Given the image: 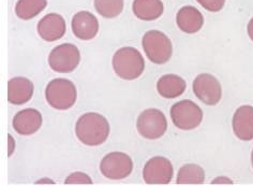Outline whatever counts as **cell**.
I'll list each match as a JSON object with an SVG mask.
<instances>
[{
    "label": "cell",
    "instance_id": "18",
    "mask_svg": "<svg viewBox=\"0 0 253 186\" xmlns=\"http://www.w3.org/2000/svg\"><path fill=\"white\" fill-rule=\"evenodd\" d=\"M132 10L142 21H155L162 15L164 5L161 0H134Z\"/></svg>",
    "mask_w": 253,
    "mask_h": 186
},
{
    "label": "cell",
    "instance_id": "26",
    "mask_svg": "<svg viewBox=\"0 0 253 186\" xmlns=\"http://www.w3.org/2000/svg\"><path fill=\"white\" fill-rule=\"evenodd\" d=\"M247 29H248V35L250 37V39L253 41V17L250 20L249 24H248V27H247Z\"/></svg>",
    "mask_w": 253,
    "mask_h": 186
},
{
    "label": "cell",
    "instance_id": "20",
    "mask_svg": "<svg viewBox=\"0 0 253 186\" xmlns=\"http://www.w3.org/2000/svg\"><path fill=\"white\" fill-rule=\"evenodd\" d=\"M205 181V172L201 166L188 164L182 166L177 175L176 183L182 184H203Z\"/></svg>",
    "mask_w": 253,
    "mask_h": 186
},
{
    "label": "cell",
    "instance_id": "9",
    "mask_svg": "<svg viewBox=\"0 0 253 186\" xmlns=\"http://www.w3.org/2000/svg\"><path fill=\"white\" fill-rule=\"evenodd\" d=\"M174 168L166 157L155 156L150 158L143 169V179L146 184L163 185L172 181Z\"/></svg>",
    "mask_w": 253,
    "mask_h": 186
},
{
    "label": "cell",
    "instance_id": "3",
    "mask_svg": "<svg viewBox=\"0 0 253 186\" xmlns=\"http://www.w3.org/2000/svg\"><path fill=\"white\" fill-rule=\"evenodd\" d=\"M47 104L56 110H69L78 99V92L74 83L68 79H54L45 88Z\"/></svg>",
    "mask_w": 253,
    "mask_h": 186
},
{
    "label": "cell",
    "instance_id": "15",
    "mask_svg": "<svg viewBox=\"0 0 253 186\" xmlns=\"http://www.w3.org/2000/svg\"><path fill=\"white\" fill-rule=\"evenodd\" d=\"M34 83L27 78L16 76L8 82V101L11 105L22 106L33 98Z\"/></svg>",
    "mask_w": 253,
    "mask_h": 186
},
{
    "label": "cell",
    "instance_id": "16",
    "mask_svg": "<svg viewBox=\"0 0 253 186\" xmlns=\"http://www.w3.org/2000/svg\"><path fill=\"white\" fill-rule=\"evenodd\" d=\"M176 23L179 29L186 34H195L204 25L203 14L192 5L182 7L176 15Z\"/></svg>",
    "mask_w": 253,
    "mask_h": 186
},
{
    "label": "cell",
    "instance_id": "22",
    "mask_svg": "<svg viewBox=\"0 0 253 186\" xmlns=\"http://www.w3.org/2000/svg\"><path fill=\"white\" fill-rule=\"evenodd\" d=\"M65 184H92L91 178L84 172H73L65 180Z\"/></svg>",
    "mask_w": 253,
    "mask_h": 186
},
{
    "label": "cell",
    "instance_id": "4",
    "mask_svg": "<svg viewBox=\"0 0 253 186\" xmlns=\"http://www.w3.org/2000/svg\"><path fill=\"white\" fill-rule=\"evenodd\" d=\"M142 44L147 59L157 65H163L172 57L173 44L169 38L162 31H147L143 37Z\"/></svg>",
    "mask_w": 253,
    "mask_h": 186
},
{
    "label": "cell",
    "instance_id": "28",
    "mask_svg": "<svg viewBox=\"0 0 253 186\" xmlns=\"http://www.w3.org/2000/svg\"><path fill=\"white\" fill-rule=\"evenodd\" d=\"M251 163H252V167H253V151H252V154H251Z\"/></svg>",
    "mask_w": 253,
    "mask_h": 186
},
{
    "label": "cell",
    "instance_id": "2",
    "mask_svg": "<svg viewBox=\"0 0 253 186\" xmlns=\"http://www.w3.org/2000/svg\"><path fill=\"white\" fill-rule=\"evenodd\" d=\"M114 71L120 79L132 81L140 78L145 69V62L140 51L125 47L116 51L112 60Z\"/></svg>",
    "mask_w": 253,
    "mask_h": 186
},
{
    "label": "cell",
    "instance_id": "10",
    "mask_svg": "<svg viewBox=\"0 0 253 186\" xmlns=\"http://www.w3.org/2000/svg\"><path fill=\"white\" fill-rule=\"evenodd\" d=\"M192 88L197 98L207 106H216L222 97L221 84L210 73L199 74L193 81Z\"/></svg>",
    "mask_w": 253,
    "mask_h": 186
},
{
    "label": "cell",
    "instance_id": "24",
    "mask_svg": "<svg viewBox=\"0 0 253 186\" xmlns=\"http://www.w3.org/2000/svg\"><path fill=\"white\" fill-rule=\"evenodd\" d=\"M15 151V140L12 134H8V157H11Z\"/></svg>",
    "mask_w": 253,
    "mask_h": 186
},
{
    "label": "cell",
    "instance_id": "21",
    "mask_svg": "<svg viewBox=\"0 0 253 186\" xmlns=\"http://www.w3.org/2000/svg\"><path fill=\"white\" fill-rule=\"evenodd\" d=\"M94 8L105 18H115L124 10V0H94Z\"/></svg>",
    "mask_w": 253,
    "mask_h": 186
},
{
    "label": "cell",
    "instance_id": "14",
    "mask_svg": "<svg viewBox=\"0 0 253 186\" xmlns=\"http://www.w3.org/2000/svg\"><path fill=\"white\" fill-rule=\"evenodd\" d=\"M233 131L235 136L243 141L253 139V107H239L233 115Z\"/></svg>",
    "mask_w": 253,
    "mask_h": 186
},
{
    "label": "cell",
    "instance_id": "27",
    "mask_svg": "<svg viewBox=\"0 0 253 186\" xmlns=\"http://www.w3.org/2000/svg\"><path fill=\"white\" fill-rule=\"evenodd\" d=\"M36 184H55V182L50 179H41V180H38Z\"/></svg>",
    "mask_w": 253,
    "mask_h": 186
},
{
    "label": "cell",
    "instance_id": "13",
    "mask_svg": "<svg viewBox=\"0 0 253 186\" xmlns=\"http://www.w3.org/2000/svg\"><path fill=\"white\" fill-rule=\"evenodd\" d=\"M42 114L37 109L28 108L17 112L13 121H12V126L13 129L22 136H30V134L36 133L40 129L42 126Z\"/></svg>",
    "mask_w": 253,
    "mask_h": 186
},
{
    "label": "cell",
    "instance_id": "12",
    "mask_svg": "<svg viewBox=\"0 0 253 186\" xmlns=\"http://www.w3.org/2000/svg\"><path fill=\"white\" fill-rule=\"evenodd\" d=\"M37 30L44 41L54 42L65 36L67 25L65 18L60 14L48 13L38 23Z\"/></svg>",
    "mask_w": 253,
    "mask_h": 186
},
{
    "label": "cell",
    "instance_id": "25",
    "mask_svg": "<svg viewBox=\"0 0 253 186\" xmlns=\"http://www.w3.org/2000/svg\"><path fill=\"white\" fill-rule=\"evenodd\" d=\"M211 184H233V182H232V180L227 179L225 177H220V178L214 179L211 182Z\"/></svg>",
    "mask_w": 253,
    "mask_h": 186
},
{
    "label": "cell",
    "instance_id": "11",
    "mask_svg": "<svg viewBox=\"0 0 253 186\" xmlns=\"http://www.w3.org/2000/svg\"><path fill=\"white\" fill-rule=\"evenodd\" d=\"M73 35L80 40L93 39L99 33V21L89 11H80L71 21Z\"/></svg>",
    "mask_w": 253,
    "mask_h": 186
},
{
    "label": "cell",
    "instance_id": "5",
    "mask_svg": "<svg viewBox=\"0 0 253 186\" xmlns=\"http://www.w3.org/2000/svg\"><path fill=\"white\" fill-rule=\"evenodd\" d=\"M173 124L181 130H192L201 125L203 111L195 102L186 99L176 102L170 108Z\"/></svg>",
    "mask_w": 253,
    "mask_h": 186
},
{
    "label": "cell",
    "instance_id": "8",
    "mask_svg": "<svg viewBox=\"0 0 253 186\" xmlns=\"http://www.w3.org/2000/svg\"><path fill=\"white\" fill-rule=\"evenodd\" d=\"M100 171L106 179L124 180L133 171V162L128 154L111 152L101 160Z\"/></svg>",
    "mask_w": 253,
    "mask_h": 186
},
{
    "label": "cell",
    "instance_id": "23",
    "mask_svg": "<svg viewBox=\"0 0 253 186\" xmlns=\"http://www.w3.org/2000/svg\"><path fill=\"white\" fill-rule=\"evenodd\" d=\"M205 10L211 12H219L225 4V0H197Z\"/></svg>",
    "mask_w": 253,
    "mask_h": 186
},
{
    "label": "cell",
    "instance_id": "1",
    "mask_svg": "<svg viewBox=\"0 0 253 186\" xmlns=\"http://www.w3.org/2000/svg\"><path fill=\"white\" fill-rule=\"evenodd\" d=\"M110 130L109 121L96 112L83 114L75 124V134L78 139L88 146L103 144L110 136Z\"/></svg>",
    "mask_w": 253,
    "mask_h": 186
},
{
    "label": "cell",
    "instance_id": "6",
    "mask_svg": "<svg viewBox=\"0 0 253 186\" xmlns=\"http://www.w3.org/2000/svg\"><path fill=\"white\" fill-rule=\"evenodd\" d=\"M81 62V52L71 43H63L52 50L48 55V65L54 71L70 73L78 68Z\"/></svg>",
    "mask_w": 253,
    "mask_h": 186
},
{
    "label": "cell",
    "instance_id": "17",
    "mask_svg": "<svg viewBox=\"0 0 253 186\" xmlns=\"http://www.w3.org/2000/svg\"><path fill=\"white\" fill-rule=\"evenodd\" d=\"M186 81L176 74H166L157 82V91L163 98L174 99L186 91Z\"/></svg>",
    "mask_w": 253,
    "mask_h": 186
},
{
    "label": "cell",
    "instance_id": "7",
    "mask_svg": "<svg viewBox=\"0 0 253 186\" xmlns=\"http://www.w3.org/2000/svg\"><path fill=\"white\" fill-rule=\"evenodd\" d=\"M136 128L138 133L145 139H159L168 130V121L160 110L151 108L138 115Z\"/></svg>",
    "mask_w": 253,
    "mask_h": 186
},
{
    "label": "cell",
    "instance_id": "19",
    "mask_svg": "<svg viewBox=\"0 0 253 186\" xmlns=\"http://www.w3.org/2000/svg\"><path fill=\"white\" fill-rule=\"evenodd\" d=\"M46 5L47 0H18L15 4V14L24 21L33 20Z\"/></svg>",
    "mask_w": 253,
    "mask_h": 186
}]
</instances>
